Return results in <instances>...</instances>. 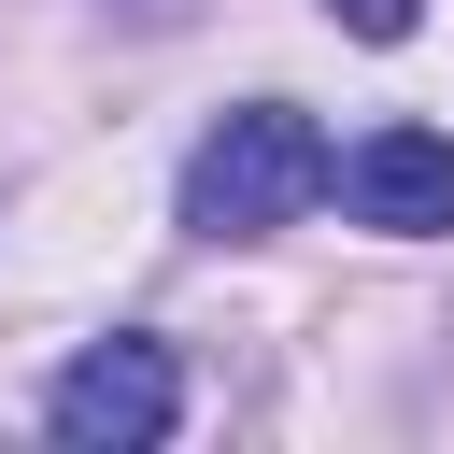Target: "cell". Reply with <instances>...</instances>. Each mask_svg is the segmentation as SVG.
<instances>
[{
	"label": "cell",
	"instance_id": "cell-1",
	"mask_svg": "<svg viewBox=\"0 0 454 454\" xmlns=\"http://www.w3.org/2000/svg\"><path fill=\"white\" fill-rule=\"evenodd\" d=\"M326 184H340L326 128L284 114V99H241V114L184 156V227H199V241H270V227H298Z\"/></svg>",
	"mask_w": 454,
	"mask_h": 454
},
{
	"label": "cell",
	"instance_id": "cell-2",
	"mask_svg": "<svg viewBox=\"0 0 454 454\" xmlns=\"http://www.w3.org/2000/svg\"><path fill=\"white\" fill-rule=\"evenodd\" d=\"M43 426H57V440H85V454H142V440H170V426H184V369H170L156 340H99V355H71V369H57Z\"/></svg>",
	"mask_w": 454,
	"mask_h": 454
},
{
	"label": "cell",
	"instance_id": "cell-3",
	"mask_svg": "<svg viewBox=\"0 0 454 454\" xmlns=\"http://www.w3.org/2000/svg\"><path fill=\"white\" fill-rule=\"evenodd\" d=\"M340 199H355V227L440 241V227H454V142H440V128H369V142L340 156Z\"/></svg>",
	"mask_w": 454,
	"mask_h": 454
},
{
	"label": "cell",
	"instance_id": "cell-4",
	"mask_svg": "<svg viewBox=\"0 0 454 454\" xmlns=\"http://www.w3.org/2000/svg\"><path fill=\"white\" fill-rule=\"evenodd\" d=\"M326 14H340L355 43H411V14H426V0H326Z\"/></svg>",
	"mask_w": 454,
	"mask_h": 454
}]
</instances>
